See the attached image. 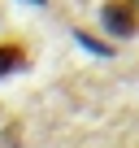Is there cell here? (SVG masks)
Segmentation results:
<instances>
[{
	"instance_id": "1",
	"label": "cell",
	"mask_w": 139,
	"mask_h": 148,
	"mask_svg": "<svg viewBox=\"0 0 139 148\" xmlns=\"http://www.w3.org/2000/svg\"><path fill=\"white\" fill-rule=\"evenodd\" d=\"M100 26L117 39L139 35V0H104L100 5Z\"/></svg>"
},
{
	"instance_id": "2",
	"label": "cell",
	"mask_w": 139,
	"mask_h": 148,
	"mask_svg": "<svg viewBox=\"0 0 139 148\" xmlns=\"http://www.w3.org/2000/svg\"><path fill=\"white\" fill-rule=\"evenodd\" d=\"M22 65H31L26 44H18V39H0V79H5V74H18Z\"/></svg>"
},
{
	"instance_id": "3",
	"label": "cell",
	"mask_w": 139,
	"mask_h": 148,
	"mask_svg": "<svg viewBox=\"0 0 139 148\" xmlns=\"http://www.w3.org/2000/svg\"><path fill=\"white\" fill-rule=\"evenodd\" d=\"M35 5H44V0H35Z\"/></svg>"
}]
</instances>
